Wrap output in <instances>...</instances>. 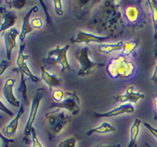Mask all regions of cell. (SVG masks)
<instances>
[{
    "label": "cell",
    "instance_id": "10",
    "mask_svg": "<svg viewBox=\"0 0 157 147\" xmlns=\"http://www.w3.org/2000/svg\"><path fill=\"white\" fill-rule=\"evenodd\" d=\"M145 94L141 92L136 91L133 86H129L127 88L123 94L117 95L113 97V100L117 103H131V104H136L140 99L145 98Z\"/></svg>",
    "mask_w": 157,
    "mask_h": 147
},
{
    "label": "cell",
    "instance_id": "3",
    "mask_svg": "<svg viewBox=\"0 0 157 147\" xmlns=\"http://www.w3.org/2000/svg\"><path fill=\"white\" fill-rule=\"evenodd\" d=\"M75 57L79 65L77 73V75L79 77L87 76L92 73L94 69L103 66V64L95 62L90 59V48L86 46L78 48L75 53Z\"/></svg>",
    "mask_w": 157,
    "mask_h": 147
},
{
    "label": "cell",
    "instance_id": "37",
    "mask_svg": "<svg viewBox=\"0 0 157 147\" xmlns=\"http://www.w3.org/2000/svg\"><path fill=\"white\" fill-rule=\"evenodd\" d=\"M146 147H151V145H148V144H146Z\"/></svg>",
    "mask_w": 157,
    "mask_h": 147
},
{
    "label": "cell",
    "instance_id": "12",
    "mask_svg": "<svg viewBox=\"0 0 157 147\" xmlns=\"http://www.w3.org/2000/svg\"><path fill=\"white\" fill-rule=\"evenodd\" d=\"M135 107L132 104H124L120 105L116 108L110 110L109 112H103V113H97L95 112L94 113L96 118H103V117H117L122 114H127V113H132L135 112Z\"/></svg>",
    "mask_w": 157,
    "mask_h": 147
},
{
    "label": "cell",
    "instance_id": "20",
    "mask_svg": "<svg viewBox=\"0 0 157 147\" xmlns=\"http://www.w3.org/2000/svg\"><path fill=\"white\" fill-rule=\"evenodd\" d=\"M146 3H148L151 12V18L154 27L155 37L156 36L157 33V1L156 0H149Z\"/></svg>",
    "mask_w": 157,
    "mask_h": 147
},
{
    "label": "cell",
    "instance_id": "22",
    "mask_svg": "<svg viewBox=\"0 0 157 147\" xmlns=\"http://www.w3.org/2000/svg\"><path fill=\"white\" fill-rule=\"evenodd\" d=\"M125 15L127 20L131 22H135L137 20L139 16V12L137 10V8L134 7V6H130L126 9L125 11Z\"/></svg>",
    "mask_w": 157,
    "mask_h": 147
},
{
    "label": "cell",
    "instance_id": "1",
    "mask_svg": "<svg viewBox=\"0 0 157 147\" xmlns=\"http://www.w3.org/2000/svg\"><path fill=\"white\" fill-rule=\"evenodd\" d=\"M71 122V116L61 109H53L46 113V127L48 137L54 139Z\"/></svg>",
    "mask_w": 157,
    "mask_h": 147
},
{
    "label": "cell",
    "instance_id": "23",
    "mask_svg": "<svg viewBox=\"0 0 157 147\" xmlns=\"http://www.w3.org/2000/svg\"><path fill=\"white\" fill-rule=\"evenodd\" d=\"M21 74V81L19 85V90L22 94V98L24 99L26 103H28V96H27V86L26 84V78H25L24 74Z\"/></svg>",
    "mask_w": 157,
    "mask_h": 147
},
{
    "label": "cell",
    "instance_id": "9",
    "mask_svg": "<svg viewBox=\"0 0 157 147\" xmlns=\"http://www.w3.org/2000/svg\"><path fill=\"white\" fill-rule=\"evenodd\" d=\"M19 35H20V32L15 27H13L11 29H9L4 33H3L6 57H7V60H9V61L11 60L12 52H13V50L16 47L17 38L19 37Z\"/></svg>",
    "mask_w": 157,
    "mask_h": 147
},
{
    "label": "cell",
    "instance_id": "36",
    "mask_svg": "<svg viewBox=\"0 0 157 147\" xmlns=\"http://www.w3.org/2000/svg\"><path fill=\"white\" fill-rule=\"evenodd\" d=\"M98 147H116L114 145H102V146H98Z\"/></svg>",
    "mask_w": 157,
    "mask_h": 147
},
{
    "label": "cell",
    "instance_id": "27",
    "mask_svg": "<svg viewBox=\"0 0 157 147\" xmlns=\"http://www.w3.org/2000/svg\"><path fill=\"white\" fill-rule=\"evenodd\" d=\"M65 93L62 89H56L52 93V98L55 100V102H60L63 98H65Z\"/></svg>",
    "mask_w": 157,
    "mask_h": 147
},
{
    "label": "cell",
    "instance_id": "35",
    "mask_svg": "<svg viewBox=\"0 0 157 147\" xmlns=\"http://www.w3.org/2000/svg\"><path fill=\"white\" fill-rule=\"evenodd\" d=\"M154 104H155V113L154 119L155 120H157V95L155 97Z\"/></svg>",
    "mask_w": 157,
    "mask_h": 147
},
{
    "label": "cell",
    "instance_id": "13",
    "mask_svg": "<svg viewBox=\"0 0 157 147\" xmlns=\"http://www.w3.org/2000/svg\"><path fill=\"white\" fill-rule=\"evenodd\" d=\"M24 112V106L21 105L18 112L17 113L16 117H14L13 119L3 129L2 132H3V136H5L8 138H11V137L15 136V134H16L17 131V128H18L19 121L21 119V117H22Z\"/></svg>",
    "mask_w": 157,
    "mask_h": 147
},
{
    "label": "cell",
    "instance_id": "25",
    "mask_svg": "<svg viewBox=\"0 0 157 147\" xmlns=\"http://www.w3.org/2000/svg\"><path fill=\"white\" fill-rule=\"evenodd\" d=\"M32 144H33V147H44L41 144V142L40 141V140L38 138L37 134H36V131L33 128V131H32Z\"/></svg>",
    "mask_w": 157,
    "mask_h": 147
},
{
    "label": "cell",
    "instance_id": "29",
    "mask_svg": "<svg viewBox=\"0 0 157 147\" xmlns=\"http://www.w3.org/2000/svg\"><path fill=\"white\" fill-rule=\"evenodd\" d=\"M9 3H11L10 6L12 8H16V9H21L26 5L25 1H21V0H16V1H10Z\"/></svg>",
    "mask_w": 157,
    "mask_h": 147
},
{
    "label": "cell",
    "instance_id": "18",
    "mask_svg": "<svg viewBox=\"0 0 157 147\" xmlns=\"http://www.w3.org/2000/svg\"><path fill=\"white\" fill-rule=\"evenodd\" d=\"M124 47V42L122 41H118L114 44H99L98 49L101 53L104 54H110L114 51H122Z\"/></svg>",
    "mask_w": 157,
    "mask_h": 147
},
{
    "label": "cell",
    "instance_id": "5",
    "mask_svg": "<svg viewBox=\"0 0 157 147\" xmlns=\"http://www.w3.org/2000/svg\"><path fill=\"white\" fill-rule=\"evenodd\" d=\"M46 91L43 88H39L36 91V93L32 101V104H31V109H30V114L28 117V119L27 121L26 126L24 127V141L26 143H28L29 141V136H32V131L33 129V123L35 122L36 117L37 116L38 110H39V107L41 104V100L43 99L44 96H45Z\"/></svg>",
    "mask_w": 157,
    "mask_h": 147
},
{
    "label": "cell",
    "instance_id": "38",
    "mask_svg": "<svg viewBox=\"0 0 157 147\" xmlns=\"http://www.w3.org/2000/svg\"><path fill=\"white\" fill-rule=\"evenodd\" d=\"M155 38H157V33H156V36H155Z\"/></svg>",
    "mask_w": 157,
    "mask_h": 147
},
{
    "label": "cell",
    "instance_id": "11",
    "mask_svg": "<svg viewBox=\"0 0 157 147\" xmlns=\"http://www.w3.org/2000/svg\"><path fill=\"white\" fill-rule=\"evenodd\" d=\"M15 79L13 78H8L4 81L3 86V94L8 104L12 105L14 107H21L20 102L14 95L13 87L15 85Z\"/></svg>",
    "mask_w": 157,
    "mask_h": 147
},
{
    "label": "cell",
    "instance_id": "19",
    "mask_svg": "<svg viewBox=\"0 0 157 147\" xmlns=\"http://www.w3.org/2000/svg\"><path fill=\"white\" fill-rule=\"evenodd\" d=\"M116 131V128L113 126L109 123L104 122L102 124L97 126V127L90 129V131L87 132V136H92L94 134H108Z\"/></svg>",
    "mask_w": 157,
    "mask_h": 147
},
{
    "label": "cell",
    "instance_id": "7",
    "mask_svg": "<svg viewBox=\"0 0 157 147\" xmlns=\"http://www.w3.org/2000/svg\"><path fill=\"white\" fill-rule=\"evenodd\" d=\"M25 47H26V43L25 42H21L19 45V51L17 54V57L16 60V64L17 68V70L18 71L20 74H24L26 76H27L29 79L34 83H37L41 79V78L36 76L35 74L31 71L29 67L27 66L26 60H27V55H26L24 53Z\"/></svg>",
    "mask_w": 157,
    "mask_h": 147
},
{
    "label": "cell",
    "instance_id": "15",
    "mask_svg": "<svg viewBox=\"0 0 157 147\" xmlns=\"http://www.w3.org/2000/svg\"><path fill=\"white\" fill-rule=\"evenodd\" d=\"M41 78L48 85L50 90H52V88L59 86L61 84V79L49 73L44 66H41Z\"/></svg>",
    "mask_w": 157,
    "mask_h": 147
},
{
    "label": "cell",
    "instance_id": "8",
    "mask_svg": "<svg viewBox=\"0 0 157 147\" xmlns=\"http://www.w3.org/2000/svg\"><path fill=\"white\" fill-rule=\"evenodd\" d=\"M110 39L109 36H97L92 33L85 32L84 31L79 30L74 35V36L71 39V43H87L90 44L91 42L95 43H102L104 41H108Z\"/></svg>",
    "mask_w": 157,
    "mask_h": 147
},
{
    "label": "cell",
    "instance_id": "30",
    "mask_svg": "<svg viewBox=\"0 0 157 147\" xmlns=\"http://www.w3.org/2000/svg\"><path fill=\"white\" fill-rule=\"evenodd\" d=\"M9 66H10V61L9 60H3L1 61V65H0V75H3V74L5 72V70L8 69Z\"/></svg>",
    "mask_w": 157,
    "mask_h": 147
},
{
    "label": "cell",
    "instance_id": "6",
    "mask_svg": "<svg viewBox=\"0 0 157 147\" xmlns=\"http://www.w3.org/2000/svg\"><path fill=\"white\" fill-rule=\"evenodd\" d=\"M48 109H65L72 115H77L80 112V100L75 92H65V98L60 102H52Z\"/></svg>",
    "mask_w": 157,
    "mask_h": 147
},
{
    "label": "cell",
    "instance_id": "2",
    "mask_svg": "<svg viewBox=\"0 0 157 147\" xmlns=\"http://www.w3.org/2000/svg\"><path fill=\"white\" fill-rule=\"evenodd\" d=\"M107 71L113 79H126L133 74L134 66L125 56L119 55L110 60Z\"/></svg>",
    "mask_w": 157,
    "mask_h": 147
},
{
    "label": "cell",
    "instance_id": "14",
    "mask_svg": "<svg viewBox=\"0 0 157 147\" xmlns=\"http://www.w3.org/2000/svg\"><path fill=\"white\" fill-rule=\"evenodd\" d=\"M38 8L36 6H33V8H31L29 11L27 12V14L23 17L22 19V25L21 27V32H20V35H19V39L21 42H24L25 39L27 37V36L28 34H30L31 32H33V27L31 25V16L33 15V13L37 12Z\"/></svg>",
    "mask_w": 157,
    "mask_h": 147
},
{
    "label": "cell",
    "instance_id": "32",
    "mask_svg": "<svg viewBox=\"0 0 157 147\" xmlns=\"http://www.w3.org/2000/svg\"><path fill=\"white\" fill-rule=\"evenodd\" d=\"M155 57L156 59L157 60V50L155 51ZM151 81L155 84H157V63H156V66L155 67L154 72L152 74V76H151Z\"/></svg>",
    "mask_w": 157,
    "mask_h": 147
},
{
    "label": "cell",
    "instance_id": "34",
    "mask_svg": "<svg viewBox=\"0 0 157 147\" xmlns=\"http://www.w3.org/2000/svg\"><path fill=\"white\" fill-rule=\"evenodd\" d=\"M0 109H1V111H2V112H5V113H7L8 115H9L10 117H13V113L10 110H8V109L4 106V104L2 103V101L0 102Z\"/></svg>",
    "mask_w": 157,
    "mask_h": 147
},
{
    "label": "cell",
    "instance_id": "16",
    "mask_svg": "<svg viewBox=\"0 0 157 147\" xmlns=\"http://www.w3.org/2000/svg\"><path fill=\"white\" fill-rule=\"evenodd\" d=\"M17 19V16L16 13L13 11L7 12L6 13L3 14V22L0 27L1 32L4 33L9 29L13 28V26L16 23Z\"/></svg>",
    "mask_w": 157,
    "mask_h": 147
},
{
    "label": "cell",
    "instance_id": "28",
    "mask_svg": "<svg viewBox=\"0 0 157 147\" xmlns=\"http://www.w3.org/2000/svg\"><path fill=\"white\" fill-rule=\"evenodd\" d=\"M31 25H32V27L33 28H36V29H39V28H41L42 27V25H43V21L41 19V17H35V18H33V20H31Z\"/></svg>",
    "mask_w": 157,
    "mask_h": 147
},
{
    "label": "cell",
    "instance_id": "26",
    "mask_svg": "<svg viewBox=\"0 0 157 147\" xmlns=\"http://www.w3.org/2000/svg\"><path fill=\"white\" fill-rule=\"evenodd\" d=\"M53 3H54V9L55 12H56V13L58 16H62L63 13H64L62 7V1H61V0H54V1H53Z\"/></svg>",
    "mask_w": 157,
    "mask_h": 147
},
{
    "label": "cell",
    "instance_id": "33",
    "mask_svg": "<svg viewBox=\"0 0 157 147\" xmlns=\"http://www.w3.org/2000/svg\"><path fill=\"white\" fill-rule=\"evenodd\" d=\"M0 136H1V139H2V141H3V147H7L9 143H13V142L14 141V140L8 138V137H6L5 136H3L2 133H1Z\"/></svg>",
    "mask_w": 157,
    "mask_h": 147
},
{
    "label": "cell",
    "instance_id": "17",
    "mask_svg": "<svg viewBox=\"0 0 157 147\" xmlns=\"http://www.w3.org/2000/svg\"><path fill=\"white\" fill-rule=\"evenodd\" d=\"M141 124V121L139 118H136L133 123L132 124L129 130L130 134V141L127 145V147H136V141L138 138L139 132H140V126Z\"/></svg>",
    "mask_w": 157,
    "mask_h": 147
},
{
    "label": "cell",
    "instance_id": "24",
    "mask_svg": "<svg viewBox=\"0 0 157 147\" xmlns=\"http://www.w3.org/2000/svg\"><path fill=\"white\" fill-rule=\"evenodd\" d=\"M76 144L77 139L74 136H71L60 141V144L58 145V147H76Z\"/></svg>",
    "mask_w": 157,
    "mask_h": 147
},
{
    "label": "cell",
    "instance_id": "31",
    "mask_svg": "<svg viewBox=\"0 0 157 147\" xmlns=\"http://www.w3.org/2000/svg\"><path fill=\"white\" fill-rule=\"evenodd\" d=\"M143 125L145 126L147 129H148V131H149L150 132H151V133L152 135H153V136H154L157 139V128H155L154 126L151 125L150 123H146V122L143 123Z\"/></svg>",
    "mask_w": 157,
    "mask_h": 147
},
{
    "label": "cell",
    "instance_id": "4",
    "mask_svg": "<svg viewBox=\"0 0 157 147\" xmlns=\"http://www.w3.org/2000/svg\"><path fill=\"white\" fill-rule=\"evenodd\" d=\"M70 47V45H65L62 47L58 46L50 50L46 59V62L49 68L60 66L61 67V71L73 70L67 58V52Z\"/></svg>",
    "mask_w": 157,
    "mask_h": 147
},
{
    "label": "cell",
    "instance_id": "21",
    "mask_svg": "<svg viewBox=\"0 0 157 147\" xmlns=\"http://www.w3.org/2000/svg\"><path fill=\"white\" fill-rule=\"evenodd\" d=\"M138 39L131 40V41L124 42V47H123V49H122V55H123V56H128V55H130L134 51V50L136 48V47L138 46Z\"/></svg>",
    "mask_w": 157,
    "mask_h": 147
}]
</instances>
